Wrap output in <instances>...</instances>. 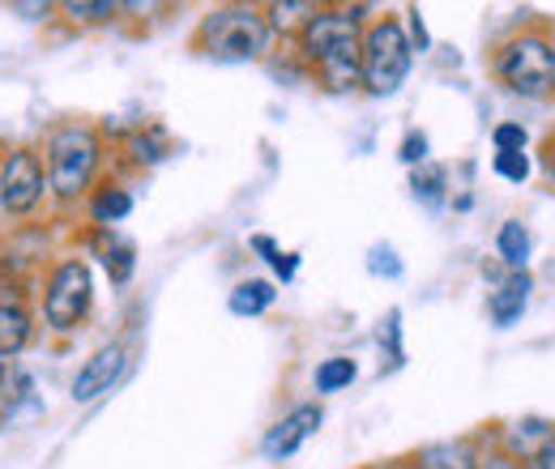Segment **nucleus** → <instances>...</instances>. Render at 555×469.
I'll use <instances>...</instances> for the list:
<instances>
[{
    "label": "nucleus",
    "instance_id": "obj_25",
    "mask_svg": "<svg viewBox=\"0 0 555 469\" xmlns=\"http://www.w3.org/2000/svg\"><path fill=\"white\" fill-rule=\"evenodd\" d=\"M411 30H415V43H418V52L427 48V30H423V17L418 13H411Z\"/></svg>",
    "mask_w": 555,
    "mask_h": 469
},
{
    "label": "nucleus",
    "instance_id": "obj_16",
    "mask_svg": "<svg viewBox=\"0 0 555 469\" xmlns=\"http://www.w3.org/2000/svg\"><path fill=\"white\" fill-rule=\"evenodd\" d=\"M129 209H133V197H129V193H120V188H107V193L94 201V218H99V222H120Z\"/></svg>",
    "mask_w": 555,
    "mask_h": 469
},
{
    "label": "nucleus",
    "instance_id": "obj_9",
    "mask_svg": "<svg viewBox=\"0 0 555 469\" xmlns=\"http://www.w3.org/2000/svg\"><path fill=\"white\" fill-rule=\"evenodd\" d=\"M120 372H125V350H120V346L94 350V354L86 359V367L77 372V380H73V398H77V402H94L99 393H107V389L120 380Z\"/></svg>",
    "mask_w": 555,
    "mask_h": 469
},
{
    "label": "nucleus",
    "instance_id": "obj_4",
    "mask_svg": "<svg viewBox=\"0 0 555 469\" xmlns=\"http://www.w3.org/2000/svg\"><path fill=\"white\" fill-rule=\"evenodd\" d=\"M411 73V43L398 22H376L363 39V81L372 94H398Z\"/></svg>",
    "mask_w": 555,
    "mask_h": 469
},
{
    "label": "nucleus",
    "instance_id": "obj_22",
    "mask_svg": "<svg viewBox=\"0 0 555 469\" xmlns=\"http://www.w3.org/2000/svg\"><path fill=\"white\" fill-rule=\"evenodd\" d=\"M367 265H372V273H389V277H398V273H402V261L393 257V248H376Z\"/></svg>",
    "mask_w": 555,
    "mask_h": 469
},
{
    "label": "nucleus",
    "instance_id": "obj_24",
    "mask_svg": "<svg viewBox=\"0 0 555 469\" xmlns=\"http://www.w3.org/2000/svg\"><path fill=\"white\" fill-rule=\"evenodd\" d=\"M534 461H539V469H555V435L534 453Z\"/></svg>",
    "mask_w": 555,
    "mask_h": 469
},
{
    "label": "nucleus",
    "instance_id": "obj_8",
    "mask_svg": "<svg viewBox=\"0 0 555 469\" xmlns=\"http://www.w3.org/2000/svg\"><path fill=\"white\" fill-rule=\"evenodd\" d=\"M317 427H321V405H299V409H291L274 431L266 435L261 453H266L270 461H286V457H295V453L308 444V435H312Z\"/></svg>",
    "mask_w": 555,
    "mask_h": 469
},
{
    "label": "nucleus",
    "instance_id": "obj_15",
    "mask_svg": "<svg viewBox=\"0 0 555 469\" xmlns=\"http://www.w3.org/2000/svg\"><path fill=\"white\" fill-rule=\"evenodd\" d=\"M350 380H354V363L350 359H325L317 367V389L321 393H338V389H347Z\"/></svg>",
    "mask_w": 555,
    "mask_h": 469
},
{
    "label": "nucleus",
    "instance_id": "obj_21",
    "mask_svg": "<svg viewBox=\"0 0 555 469\" xmlns=\"http://www.w3.org/2000/svg\"><path fill=\"white\" fill-rule=\"evenodd\" d=\"M107 273H112V282H129V273H133V252H129V248L107 252Z\"/></svg>",
    "mask_w": 555,
    "mask_h": 469
},
{
    "label": "nucleus",
    "instance_id": "obj_5",
    "mask_svg": "<svg viewBox=\"0 0 555 469\" xmlns=\"http://www.w3.org/2000/svg\"><path fill=\"white\" fill-rule=\"evenodd\" d=\"M500 77L517 94H530V99L547 94L555 86V48L539 35H526V39L508 43L504 56H500Z\"/></svg>",
    "mask_w": 555,
    "mask_h": 469
},
{
    "label": "nucleus",
    "instance_id": "obj_17",
    "mask_svg": "<svg viewBox=\"0 0 555 469\" xmlns=\"http://www.w3.org/2000/svg\"><path fill=\"white\" fill-rule=\"evenodd\" d=\"M495 171H500L504 180L521 184V180L530 175V162H526V154H495Z\"/></svg>",
    "mask_w": 555,
    "mask_h": 469
},
{
    "label": "nucleus",
    "instance_id": "obj_23",
    "mask_svg": "<svg viewBox=\"0 0 555 469\" xmlns=\"http://www.w3.org/2000/svg\"><path fill=\"white\" fill-rule=\"evenodd\" d=\"M423 158H427V136L411 133L406 136V145H402V162H423Z\"/></svg>",
    "mask_w": 555,
    "mask_h": 469
},
{
    "label": "nucleus",
    "instance_id": "obj_19",
    "mask_svg": "<svg viewBox=\"0 0 555 469\" xmlns=\"http://www.w3.org/2000/svg\"><path fill=\"white\" fill-rule=\"evenodd\" d=\"M495 149L500 154H521L526 149V129L521 125H500L495 129Z\"/></svg>",
    "mask_w": 555,
    "mask_h": 469
},
{
    "label": "nucleus",
    "instance_id": "obj_12",
    "mask_svg": "<svg viewBox=\"0 0 555 469\" xmlns=\"http://www.w3.org/2000/svg\"><path fill=\"white\" fill-rule=\"evenodd\" d=\"M30 337V316L22 308L0 303V359H13Z\"/></svg>",
    "mask_w": 555,
    "mask_h": 469
},
{
    "label": "nucleus",
    "instance_id": "obj_6",
    "mask_svg": "<svg viewBox=\"0 0 555 469\" xmlns=\"http://www.w3.org/2000/svg\"><path fill=\"white\" fill-rule=\"evenodd\" d=\"M86 308H90V269L81 261H65L48 282V299H43L48 325L69 334L73 325L86 316Z\"/></svg>",
    "mask_w": 555,
    "mask_h": 469
},
{
    "label": "nucleus",
    "instance_id": "obj_18",
    "mask_svg": "<svg viewBox=\"0 0 555 469\" xmlns=\"http://www.w3.org/2000/svg\"><path fill=\"white\" fill-rule=\"evenodd\" d=\"M415 197H423L427 205H440V197H444V171L415 175Z\"/></svg>",
    "mask_w": 555,
    "mask_h": 469
},
{
    "label": "nucleus",
    "instance_id": "obj_11",
    "mask_svg": "<svg viewBox=\"0 0 555 469\" xmlns=\"http://www.w3.org/2000/svg\"><path fill=\"white\" fill-rule=\"evenodd\" d=\"M274 286L270 282H240L235 290H231V299H227V308L235 312V316H261L270 303H274Z\"/></svg>",
    "mask_w": 555,
    "mask_h": 469
},
{
    "label": "nucleus",
    "instance_id": "obj_26",
    "mask_svg": "<svg viewBox=\"0 0 555 469\" xmlns=\"http://www.w3.org/2000/svg\"><path fill=\"white\" fill-rule=\"evenodd\" d=\"M9 380H13V372L0 363V402H4V393H9Z\"/></svg>",
    "mask_w": 555,
    "mask_h": 469
},
{
    "label": "nucleus",
    "instance_id": "obj_3",
    "mask_svg": "<svg viewBox=\"0 0 555 469\" xmlns=\"http://www.w3.org/2000/svg\"><path fill=\"white\" fill-rule=\"evenodd\" d=\"M202 48L218 61H253L266 48V17L257 9H214L202 22Z\"/></svg>",
    "mask_w": 555,
    "mask_h": 469
},
{
    "label": "nucleus",
    "instance_id": "obj_1",
    "mask_svg": "<svg viewBox=\"0 0 555 469\" xmlns=\"http://www.w3.org/2000/svg\"><path fill=\"white\" fill-rule=\"evenodd\" d=\"M354 17L359 13L325 9V13H312L304 26V48L330 90H350L363 77V43H359Z\"/></svg>",
    "mask_w": 555,
    "mask_h": 469
},
{
    "label": "nucleus",
    "instance_id": "obj_20",
    "mask_svg": "<svg viewBox=\"0 0 555 469\" xmlns=\"http://www.w3.org/2000/svg\"><path fill=\"white\" fill-rule=\"evenodd\" d=\"M65 13H69V17H86V22H103V17L116 13V4H103V0H99V4H86V0H81V4H77V0H73V4H65Z\"/></svg>",
    "mask_w": 555,
    "mask_h": 469
},
{
    "label": "nucleus",
    "instance_id": "obj_13",
    "mask_svg": "<svg viewBox=\"0 0 555 469\" xmlns=\"http://www.w3.org/2000/svg\"><path fill=\"white\" fill-rule=\"evenodd\" d=\"M475 448L470 444H436L418 453V469H475Z\"/></svg>",
    "mask_w": 555,
    "mask_h": 469
},
{
    "label": "nucleus",
    "instance_id": "obj_14",
    "mask_svg": "<svg viewBox=\"0 0 555 469\" xmlns=\"http://www.w3.org/2000/svg\"><path fill=\"white\" fill-rule=\"evenodd\" d=\"M500 257H504V265H513L517 273L530 261V235H526L521 222H504L500 226Z\"/></svg>",
    "mask_w": 555,
    "mask_h": 469
},
{
    "label": "nucleus",
    "instance_id": "obj_27",
    "mask_svg": "<svg viewBox=\"0 0 555 469\" xmlns=\"http://www.w3.org/2000/svg\"><path fill=\"white\" fill-rule=\"evenodd\" d=\"M552 171H555V158H552Z\"/></svg>",
    "mask_w": 555,
    "mask_h": 469
},
{
    "label": "nucleus",
    "instance_id": "obj_10",
    "mask_svg": "<svg viewBox=\"0 0 555 469\" xmlns=\"http://www.w3.org/2000/svg\"><path fill=\"white\" fill-rule=\"evenodd\" d=\"M526 299H530V277L526 273H513L495 295H491V321L500 329H508L521 312H526Z\"/></svg>",
    "mask_w": 555,
    "mask_h": 469
},
{
    "label": "nucleus",
    "instance_id": "obj_2",
    "mask_svg": "<svg viewBox=\"0 0 555 469\" xmlns=\"http://www.w3.org/2000/svg\"><path fill=\"white\" fill-rule=\"evenodd\" d=\"M99 167V136L90 129H61L48 141V188L56 197H77Z\"/></svg>",
    "mask_w": 555,
    "mask_h": 469
},
{
    "label": "nucleus",
    "instance_id": "obj_7",
    "mask_svg": "<svg viewBox=\"0 0 555 469\" xmlns=\"http://www.w3.org/2000/svg\"><path fill=\"white\" fill-rule=\"evenodd\" d=\"M43 188H48V180L30 149H17L4 158V167H0V209L4 213H30L43 197Z\"/></svg>",
    "mask_w": 555,
    "mask_h": 469
}]
</instances>
